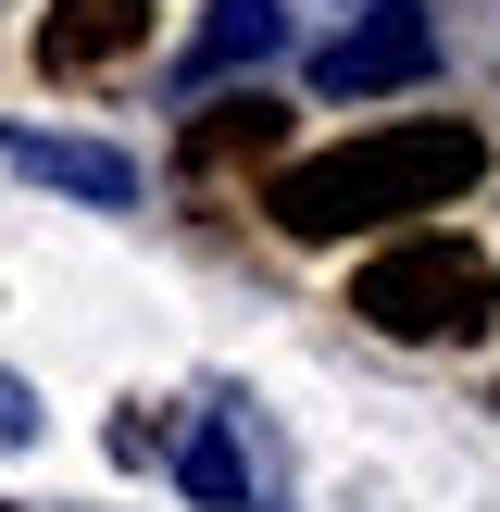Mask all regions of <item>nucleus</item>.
Wrapping results in <instances>:
<instances>
[{
  "label": "nucleus",
  "mask_w": 500,
  "mask_h": 512,
  "mask_svg": "<svg viewBox=\"0 0 500 512\" xmlns=\"http://www.w3.org/2000/svg\"><path fill=\"white\" fill-rule=\"evenodd\" d=\"M175 488L200 512H288V438H275L250 400H213L175 450Z\"/></svg>",
  "instance_id": "nucleus-3"
},
{
  "label": "nucleus",
  "mask_w": 500,
  "mask_h": 512,
  "mask_svg": "<svg viewBox=\"0 0 500 512\" xmlns=\"http://www.w3.org/2000/svg\"><path fill=\"white\" fill-rule=\"evenodd\" d=\"M138 50H150V0H50L38 13V75H63V88L138 63Z\"/></svg>",
  "instance_id": "nucleus-6"
},
{
  "label": "nucleus",
  "mask_w": 500,
  "mask_h": 512,
  "mask_svg": "<svg viewBox=\"0 0 500 512\" xmlns=\"http://www.w3.org/2000/svg\"><path fill=\"white\" fill-rule=\"evenodd\" d=\"M350 313L375 325V338L400 350H463L500 325V275L475 238H450V225H413V238H388L363 275H350Z\"/></svg>",
  "instance_id": "nucleus-2"
},
{
  "label": "nucleus",
  "mask_w": 500,
  "mask_h": 512,
  "mask_svg": "<svg viewBox=\"0 0 500 512\" xmlns=\"http://www.w3.org/2000/svg\"><path fill=\"white\" fill-rule=\"evenodd\" d=\"M425 63H438L425 0H363V25L313 50V88L325 100H388V88H425Z\"/></svg>",
  "instance_id": "nucleus-4"
},
{
  "label": "nucleus",
  "mask_w": 500,
  "mask_h": 512,
  "mask_svg": "<svg viewBox=\"0 0 500 512\" xmlns=\"http://www.w3.org/2000/svg\"><path fill=\"white\" fill-rule=\"evenodd\" d=\"M488 175V138L463 113H413V125H375L350 150H313L263 188V213L288 238H350V225H388V213H438Z\"/></svg>",
  "instance_id": "nucleus-1"
},
{
  "label": "nucleus",
  "mask_w": 500,
  "mask_h": 512,
  "mask_svg": "<svg viewBox=\"0 0 500 512\" xmlns=\"http://www.w3.org/2000/svg\"><path fill=\"white\" fill-rule=\"evenodd\" d=\"M0 175L63 188V200H88V213H125V200H138V163H125L113 138H50V125H0Z\"/></svg>",
  "instance_id": "nucleus-5"
},
{
  "label": "nucleus",
  "mask_w": 500,
  "mask_h": 512,
  "mask_svg": "<svg viewBox=\"0 0 500 512\" xmlns=\"http://www.w3.org/2000/svg\"><path fill=\"white\" fill-rule=\"evenodd\" d=\"M0 512H13V500H0Z\"/></svg>",
  "instance_id": "nucleus-10"
},
{
  "label": "nucleus",
  "mask_w": 500,
  "mask_h": 512,
  "mask_svg": "<svg viewBox=\"0 0 500 512\" xmlns=\"http://www.w3.org/2000/svg\"><path fill=\"white\" fill-rule=\"evenodd\" d=\"M25 438H38V413H25V388L0 375V450H25Z\"/></svg>",
  "instance_id": "nucleus-9"
},
{
  "label": "nucleus",
  "mask_w": 500,
  "mask_h": 512,
  "mask_svg": "<svg viewBox=\"0 0 500 512\" xmlns=\"http://www.w3.org/2000/svg\"><path fill=\"white\" fill-rule=\"evenodd\" d=\"M275 38H288V13H275V0H213V25H200V38H188V63H175V75H188V88H213V75L263 63Z\"/></svg>",
  "instance_id": "nucleus-8"
},
{
  "label": "nucleus",
  "mask_w": 500,
  "mask_h": 512,
  "mask_svg": "<svg viewBox=\"0 0 500 512\" xmlns=\"http://www.w3.org/2000/svg\"><path fill=\"white\" fill-rule=\"evenodd\" d=\"M275 138H288V100H213V113H188V188H213V175H238V163H275Z\"/></svg>",
  "instance_id": "nucleus-7"
}]
</instances>
